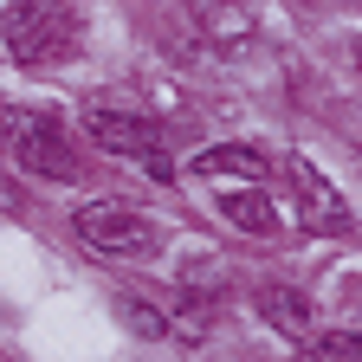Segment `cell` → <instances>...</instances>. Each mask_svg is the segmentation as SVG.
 Masks as SVG:
<instances>
[{"label": "cell", "instance_id": "10", "mask_svg": "<svg viewBox=\"0 0 362 362\" xmlns=\"http://www.w3.org/2000/svg\"><path fill=\"white\" fill-rule=\"evenodd\" d=\"M310 349H317V362H362V337L356 330H330V337H317Z\"/></svg>", "mask_w": 362, "mask_h": 362}, {"label": "cell", "instance_id": "9", "mask_svg": "<svg viewBox=\"0 0 362 362\" xmlns=\"http://www.w3.org/2000/svg\"><path fill=\"white\" fill-rule=\"evenodd\" d=\"M220 214L233 220V226H246V233H272V226H279V207H272L259 188H226L220 194Z\"/></svg>", "mask_w": 362, "mask_h": 362}, {"label": "cell", "instance_id": "6", "mask_svg": "<svg viewBox=\"0 0 362 362\" xmlns=\"http://www.w3.org/2000/svg\"><path fill=\"white\" fill-rule=\"evenodd\" d=\"M285 168H291V188H298V207H304V220H310V226H343V220H349V207L337 201V188H330V181L317 175L304 156H291Z\"/></svg>", "mask_w": 362, "mask_h": 362}, {"label": "cell", "instance_id": "7", "mask_svg": "<svg viewBox=\"0 0 362 362\" xmlns=\"http://www.w3.org/2000/svg\"><path fill=\"white\" fill-rule=\"evenodd\" d=\"M259 317L272 330H285V337H310L317 324V310H310V291H291V285H259Z\"/></svg>", "mask_w": 362, "mask_h": 362}, {"label": "cell", "instance_id": "5", "mask_svg": "<svg viewBox=\"0 0 362 362\" xmlns=\"http://www.w3.org/2000/svg\"><path fill=\"white\" fill-rule=\"evenodd\" d=\"M117 317H123V324L136 330V337H149V343H162V337H188V324H181V317L156 298V291H117Z\"/></svg>", "mask_w": 362, "mask_h": 362}, {"label": "cell", "instance_id": "8", "mask_svg": "<svg viewBox=\"0 0 362 362\" xmlns=\"http://www.w3.org/2000/svg\"><path fill=\"white\" fill-rule=\"evenodd\" d=\"M265 149L252 143H220V149H201L194 156V175H240V181H265Z\"/></svg>", "mask_w": 362, "mask_h": 362}, {"label": "cell", "instance_id": "1", "mask_svg": "<svg viewBox=\"0 0 362 362\" xmlns=\"http://www.w3.org/2000/svg\"><path fill=\"white\" fill-rule=\"evenodd\" d=\"M0 39H7V52L20 65H59L78 45V13L65 0H13L0 13Z\"/></svg>", "mask_w": 362, "mask_h": 362}, {"label": "cell", "instance_id": "2", "mask_svg": "<svg viewBox=\"0 0 362 362\" xmlns=\"http://www.w3.org/2000/svg\"><path fill=\"white\" fill-rule=\"evenodd\" d=\"M78 240L104 259H136L156 246V226L123 201H90V207H78Z\"/></svg>", "mask_w": 362, "mask_h": 362}, {"label": "cell", "instance_id": "3", "mask_svg": "<svg viewBox=\"0 0 362 362\" xmlns=\"http://www.w3.org/2000/svg\"><path fill=\"white\" fill-rule=\"evenodd\" d=\"M7 129H13V156H20L33 175H45V181H71V175H78V149H71V136H65L52 117L13 110Z\"/></svg>", "mask_w": 362, "mask_h": 362}, {"label": "cell", "instance_id": "4", "mask_svg": "<svg viewBox=\"0 0 362 362\" xmlns=\"http://www.w3.org/2000/svg\"><path fill=\"white\" fill-rule=\"evenodd\" d=\"M90 136H98V149H110V156H136V162L162 149L156 123H149V117H129V110H90Z\"/></svg>", "mask_w": 362, "mask_h": 362}]
</instances>
